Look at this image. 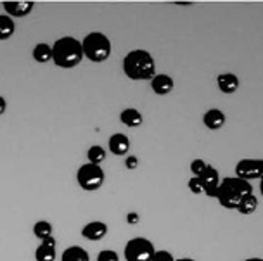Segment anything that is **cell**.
I'll list each match as a JSON object with an SVG mask.
<instances>
[{"label": "cell", "mask_w": 263, "mask_h": 261, "mask_svg": "<svg viewBox=\"0 0 263 261\" xmlns=\"http://www.w3.org/2000/svg\"><path fill=\"white\" fill-rule=\"evenodd\" d=\"M251 194H253L251 182L237 178V176H227V178L220 182L215 199L225 209H237L239 204Z\"/></svg>", "instance_id": "obj_1"}, {"label": "cell", "mask_w": 263, "mask_h": 261, "mask_svg": "<svg viewBox=\"0 0 263 261\" xmlns=\"http://www.w3.org/2000/svg\"><path fill=\"white\" fill-rule=\"evenodd\" d=\"M123 73L134 82H151L156 76L154 57L147 50H132L123 59Z\"/></svg>", "instance_id": "obj_2"}, {"label": "cell", "mask_w": 263, "mask_h": 261, "mask_svg": "<svg viewBox=\"0 0 263 261\" xmlns=\"http://www.w3.org/2000/svg\"><path fill=\"white\" fill-rule=\"evenodd\" d=\"M83 61L82 42L73 36H63L58 38L52 45V63L58 68L73 69Z\"/></svg>", "instance_id": "obj_3"}, {"label": "cell", "mask_w": 263, "mask_h": 261, "mask_svg": "<svg viewBox=\"0 0 263 261\" xmlns=\"http://www.w3.org/2000/svg\"><path fill=\"white\" fill-rule=\"evenodd\" d=\"M82 49H83V57H87L92 63H104L109 59L112 52L111 40L107 38L101 31H92L85 38L82 40Z\"/></svg>", "instance_id": "obj_4"}, {"label": "cell", "mask_w": 263, "mask_h": 261, "mask_svg": "<svg viewBox=\"0 0 263 261\" xmlns=\"http://www.w3.org/2000/svg\"><path fill=\"white\" fill-rule=\"evenodd\" d=\"M77 182L85 192H96L104 185L106 182V173L99 165H92V163H87V165H82L77 171Z\"/></svg>", "instance_id": "obj_5"}, {"label": "cell", "mask_w": 263, "mask_h": 261, "mask_svg": "<svg viewBox=\"0 0 263 261\" xmlns=\"http://www.w3.org/2000/svg\"><path fill=\"white\" fill-rule=\"evenodd\" d=\"M156 249L153 242L145 237H134L125 246V259L126 261H151Z\"/></svg>", "instance_id": "obj_6"}, {"label": "cell", "mask_w": 263, "mask_h": 261, "mask_svg": "<svg viewBox=\"0 0 263 261\" xmlns=\"http://www.w3.org/2000/svg\"><path fill=\"white\" fill-rule=\"evenodd\" d=\"M236 176L246 182L263 178V159L244 157L236 165Z\"/></svg>", "instance_id": "obj_7"}, {"label": "cell", "mask_w": 263, "mask_h": 261, "mask_svg": "<svg viewBox=\"0 0 263 261\" xmlns=\"http://www.w3.org/2000/svg\"><path fill=\"white\" fill-rule=\"evenodd\" d=\"M199 182H201V187H203V194L208 195V197H215L222 180H220V173L217 168L208 166L204 170V173L199 176Z\"/></svg>", "instance_id": "obj_8"}, {"label": "cell", "mask_w": 263, "mask_h": 261, "mask_svg": "<svg viewBox=\"0 0 263 261\" xmlns=\"http://www.w3.org/2000/svg\"><path fill=\"white\" fill-rule=\"evenodd\" d=\"M4 11L9 17L12 19H17V17H26L33 12V7L35 4L33 2H26V0H16V2H4Z\"/></svg>", "instance_id": "obj_9"}, {"label": "cell", "mask_w": 263, "mask_h": 261, "mask_svg": "<svg viewBox=\"0 0 263 261\" xmlns=\"http://www.w3.org/2000/svg\"><path fill=\"white\" fill-rule=\"evenodd\" d=\"M107 235V225L104 222H88L85 227L82 228V237H85L87 240L97 242L102 240Z\"/></svg>", "instance_id": "obj_10"}, {"label": "cell", "mask_w": 263, "mask_h": 261, "mask_svg": "<svg viewBox=\"0 0 263 261\" xmlns=\"http://www.w3.org/2000/svg\"><path fill=\"white\" fill-rule=\"evenodd\" d=\"M151 88L156 95H168L175 88V82L168 74H156L151 80Z\"/></svg>", "instance_id": "obj_11"}, {"label": "cell", "mask_w": 263, "mask_h": 261, "mask_svg": "<svg viewBox=\"0 0 263 261\" xmlns=\"http://www.w3.org/2000/svg\"><path fill=\"white\" fill-rule=\"evenodd\" d=\"M217 85H218L222 94L232 95L237 92V88L241 83H239V78L234 73H222L217 76Z\"/></svg>", "instance_id": "obj_12"}, {"label": "cell", "mask_w": 263, "mask_h": 261, "mask_svg": "<svg viewBox=\"0 0 263 261\" xmlns=\"http://www.w3.org/2000/svg\"><path fill=\"white\" fill-rule=\"evenodd\" d=\"M109 151L115 156H126L130 151V138L125 133H115L109 137Z\"/></svg>", "instance_id": "obj_13"}, {"label": "cell", "mask_w": 263, "mask_h": 261, "mask_svg": "<svg viewBox=\"0 0 263 261\" xmlns=\"http://www.w3.org/2000/svg\"><path fill=\"white\" fill-rule=\"evenodd\" d=\"M225 121H227V118H225V113L223 111H220V109H210V111H206V113L203 114V125L208 130H220V128H223V125H225Z\"/></svg>", "instance_id": "obj_14"}, {"label": "cell", "mask_w": 263, "mask_h": 261, "mask_svg": "<svg viewBox=\"0 0 263 261\" xmlns=\"http://www.w3.org/2000/svg\"><path fill=\"white\" fill-rule=\"evenodd\" d=\"M120 121L128 128H137L144 123V118L140 114V111L134 109V107H128V109H123L120 113Z\"/></svg>", "instance_id": "obj_15"}, {"label": "cell", "mask_w": 263, "mask_h": 261, "mask_svg": "<svg viewBox=\"0 0 263 261\" xmlns=\"http://www.w3.org/2000/svg\"><path fill=\"white\" fill-rule=\"evenodd\" d=\"M61 261H90V254L82 246H71L61 254Z\"/></svg>", "instance_id": "obj_16"}, {"label": "cell", "mask_w": 263, "mask_h": 261, "mask_svg": "<svg viewBox=\"0 0 263 261\" xmlns=\"http://www.w3.org/2000/svg\"><path fill=\"white\" fill-rule=\"evenodd\" d=\"M33 59L40 64L50 63V61H52V45L45 44V42L36 44L35 49H33Z\"/></svg>", "instance_id": "obj_17"}, {"label": "cell", "mask_w": 263, "mask_h": 261, "mask_svg": "<svg viewBox=\"0 0 263 261\" xmlns=\"http://www.w3.org/2000/svg\"><path fill=\"white\" fill-rule=\"evenodd\" d=\"M16 33V21L7 14H0V40H9Z\"/></svg>", "instance_id": "obj_18"}, {"label": "cell", "mask_w": 263, "mask_h": 261, "mask_svg": "<svg viewBox=\"0 0 263 261\" xmlns=\"http://www.w3.org/2000/svg\"><path fill=\"white\" fill-rule=\"evenodd\" d=\"M33 234H35V237L39 240L49 239V237H52V234H54L52 223L47 222V220H39V222L35 223V225H33Z\"/></svg>", "instance_id": "obj_19"}, {"label": "cell", "mask_w": 263, "mask_h": 261, "mask_svg": "<svg viewBox=\"0 0 263 261\" xmlns=\"http://www.w3.org/2000/svg\"><path fill=\"white\" fill-rule=\"evenodd\" d=\"M55 258H58V249L50 248V246L40 244L35 251L36 261H55Z\"/></svg>", "instance_id": "obj_20"}, {"label": "cell", "mask_w": 263, "mask_h": 261, "mask_svg": "<svg viewBox=\"0 0 263 261\" xmlns=\"http://www.w3.org/2000/svg\"><path fill=\"white\" fill-rule=\"evenodd\" d=\"M87 157H88V163L101 166V163H104V159H106V149H104V147H101V146H92V147H88Z\"/></svg>", "instance_id": "obj_21"}, {"label": "cell", "mask_w": 263, "mask_h": 261, "mask_svg": "<svg viewBox=\"0 0 263 261\" xmlns=\"http://www.w3.org/2000/svg\"><path fill=\"white\" fill-rule=\"evenodd\" d=\"M258 209V199H256V195L255 194H251V195H248L244 201L239 204V208H237V211L244 214V216H248V214H253Z\"/></svg>", "instance_id": "obj_22"}, {"label": "cell", "mask_w": 263, "mask_h": 261, "mask_svg": "<svg viewBox=\"0 0 263 261\" xmlns=\"http://www.w3.org/2000/svg\"><path fill=\"white\" fill-rule=\"evenodd\" d=\"M206 168H208V165H206V161L199 159V157H196V159L191 163V171H192V176H197V178H199V176L204 173Z\"/></svg>", "instance_id": "obj_23"}, {"label": "cell", "mask_w": 263, "mask_h": 261, "mask_svg": "<svg viewBox=\"0 0 263 261\" xmlns=\"http://www.w3.org/2000/svg\"><path fill=\"white\" fill-rule=\"evenodd\" d=\"M97 261H120V256L115 249H102L99 251Z\"/></svg>", "instance_id": "obj_24"}, {"label": "cell", "mask_w": 263, "mask_h": 261, "mask_svg": "<svg viewBox=\"0 0 263 261\" xmlns=\"http://www.w3.org/2000/svg\"><path fill=\"white\" fill-rule=\"evenodd\" d=\"M151 261H177V259H175V256L170 253V251L159 249V251H156V253H154Z\"/></svg>", "instance_id": "obj_25"}, {"label": "cell", "mask_w": 263, "mask_h": 261, "mask_svg": "<svg viewBox=\"0 0 263 261\" xmlns=\"http://www.w3.org/2000/svg\"><path fill=\"white\" fill-rule=\"evenodd\" d=\"M189 190L192 194H203V187H201V182L197 176H192V178L189 180Z\"/></svg>", "instance_id": "obj_26"}, {"label": "cell", "mask_w": 263, "mask_h": 261, "mask_svg": "<svg viewBox=\"0 0 263 261\" xmlns=\"http://www.w3.org/2000/svg\"><path fill=\"white\" fill-rule=\"evenodd\" d=\"M125 166H126V170H130V171L137 170V168H139V157L137 156H126Z\"/></svg>", "instance_id": "obj_27"}, {"label": "cell", "mask_w": 263, "mask_h": 261, "mask_svg": "<svg viewBox=\"0 0 263 261\" xmlns=\"http://www.w3.org/2000/svg\"><path fill=\"white\" fill-rule=\"evenodd\" d=\"M140 222V216H139V213H135V211H132L126 214V223L128 225H137V223Z\"/></svg>", "instance_id": "obj_28"}, {"label": "cell", "mask_w": 263, "mask_h": 261, "mask_svg": "<svg viewBox=\"0 0 263 261\" xmlns=\"http://www.w3.org/2000/svg\"><path fill=\"white\" fill-rule=\"evenodd\" d=\"M42 244L50 246V248H58V240L54 239V235H52V237H49V239H45V240H42Z\"/></svg>", "instance_id": "obj_29"}, {"label": "cell", "mask_w": 263, "mask_h": 261, "mask_svg": "<svg viewBox=\"0 0 263 261\" xmlns=\"http://www.w3.org/2000/svg\"><path fill=\"white\" fill-rule=\"evenodd\" d=\"M6 109H7V101L4 99L2 95H0V116H2L4 113H6Z\"/></svg>", "instance_id": "obj_30"}, {"label": "cell", "mask_w": 263, "mask_h": 261, "mask_svg": "<svg viewBox=\"0 0 263 261\" xmlns=\"http://www.w3.org/2000/svg\"><path fill=\"white\" fill-rule=\"evenodd\" d=\"M244 261H263L261 258H248V259H244Z\"/></svg>", "instance_id": "obj_31"}, {"label": "cell", "mask_w": 263, "mask_h": 261, "mask_svg": "<svg viewBox=\"0 0 263 261\" xmlns=\"http://www.w3.org/2000/svg\"><path fill=\"white\" fill-rule=\"evenodd\" d=\"M177 261H196V259H192V258H180V259H177Z\"/></svg>", "instance_id": "obj_32"}, {"label": "cell", "mask_w": 263, "mask_h": 261, "mask_svg": "<svg viewBox=\"0 0 263 261\" xmlns=\"http://www.w3.org/2000/svg\"><path fill=\"white\" fill-rule=\"evenodd\" d=\"M260 194L263 195V178L260 180Z\"/></svg>", "instance_id": "obj_33"}]
</instances>
